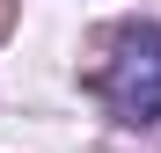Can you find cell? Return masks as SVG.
<instances>
[{"mask_svg":"<svg viewBox=\"0 0 161 153\" xmlns=\"http://www.w3.org/2000/svg\"><path fill=\"white\" fill-rule=\"evenodd\" d=\"M95 88L117 110V124H161V29L154 22H117Z\"/></svg>","mask_w":161,"mask_h":153,"instance_id":"obj_1","label":"cell"},{"mask_svg":"<svg viewBox=\"0 0 161 153\" xmlns=\"http://www.w3.org/2000/svg\"><path fill=\"white\" fill-rule=\"evenodd\" d=\"M15 29V0H0V37H8Z\"/></svg>","mask_w":161,"mask_h":153,"instance_id":"obj_2","label":"cell"}]
</instances>
